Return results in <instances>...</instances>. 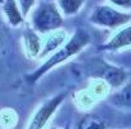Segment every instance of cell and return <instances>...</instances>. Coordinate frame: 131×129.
<instances>
[{
    "mask_svg": "<svg viewBox=\"0 0 131 129\" xmlns=\"http://www.w3.org/2000/svg\"><path fill=\"white\" fill-rule=\"evenodd\" d=\"M89 43H90V34L84 28H78L74 32V34L59 49H56L53 53H51L50 57L40 67H37L33 72H31L27 76V80L31 84H36L41 77H43L48 71H51L52 68L57 67L59 65L66 62L71 57H74L78 53H80Z\"/></svg>",
    "mask_w": 131,
    "mask_h": 129,
    "instance_id": "obj_1",
    "label": "cell"
},
{
    "mask_svg": "<svg viewBox=\"0 0 131 129\" xmlns=\"http://www.w3.org/2000/svg\"><path fill=\"white\" fill-rule=\"evenodd\" d=\"M62 25L64 15L53 0L38 3L31 11V27L40 34L46 36L56 29L62 28Z\"/></svg>",
    "mask_w": 131,
    "mask_h": 129,
    "instance_id": "obj_2",
    "label": "cell"
},
{
    "mask_svg": "<svg viewBox=\"0 0 131 129\" xmlns=\"http://www.w3.org/2000/svg\"><path fill=\"white\" fill-rule=\"evenodd\" d=\"M89 22L99 28L117 29L131 23V13L122 11L108 4H99L90 13Z\"/></svg>",
    "mask_w": 131,
    "mask_h": 129,
    "instance_id": "obj_3",
    "label": "cell"
},
{
    "mask_svg": "<svg viewBox=\"0 0 131 129\" xmlns=\"http://www.w3.org/2000/svg\"><path fill=\"white\" fill-rule=\"evenodd\" d=\"M66 94H68V91L59 92L55 96L47 99L43 104H41L40 108L32 115L26 129H43L47 125V123L50 122V119L53 117V114L57 111L60 105L64 103Z\"/></svg>",
    "mask_w": 131,
    "mask_h": 129,
    "instance_id": "obj_4",
    "label": "cell"
},
{
    "mask_svg": "<svg viewBox=\"0 0 131 129\" xmlns=\"http://www.w3.org/2000/svg\"><path fill=\"white\" fill-rule=\"evenodd\" d=\"M23 47L26 56L28 58H37L41 56L43 49V39L38 32H36L32 27H27L23 34Z\"/></svg>",
    "mask_w": 131,
    "mask_h": 129,
    "instance_id": "obj_5",
    "label": "cell"
},
{
    "mask_svg": "<svg viewBox=\"0 0 131 129\" xmlns=\"http://www.w3.org/2000/svg\"><path fill=\"white\" fill-rule=\"evenodd\" d=\"M129 47H131V23L115 33L107 43L99 46V49L106 52H117Z\"/></svg>",
    "mask_w": 131,
    "mask_h": 129,
    "instance_id": "obj_6",
    "label": "cell"
},
{
    "mask_svg": "<svg viewBox=\"0 0 131 129\" xmlns=\"http://www.w3.org/2000/svg\"><path fill=\"white\" fill-rule=\"evenodd\" d=\"M3 14L6 19V23L13 27L18 28L26 22V17L23 15V11L18 4L17 0H4L1 4Z\"/></svg>",
    "mask_w": 131,
    "mask_h": 129,
    "instance_id": "obj_7",
    "label": "cell"
},
{
    "mask_svg": "<svg viewBox=\"0 0 131 129\" xmlns=\"http://www.w3.org/2000/svg\"><path fill=\"white\" fill-rule=\"evenodd\" d=\"M102 75H103L102 76L103 80L108 85L112 86V87H116V89L125 85L127 82V77H129L127 72L124 68L117 67V66H110V65L106 66V68L103 70Z\"/></svg>",
    "mask_w": 131,
    "mask_h": 129,
    "instance_id": "obj_8",
    "label": "cell"
},
{
    "mask_svg": "<svg viewBox=\"0 0 131 129\" xmlns=\"http://www.w3.org/2000/svg\"><path fill=\"white\" fill-rule=\"evenodd\" d=\"M66 38H68V33L65 31H62L61 28L46 34V39L43 41V49H42L41 56H47V54L53 53L56 49H59L66 42Z\"/></svg>",
    "mask_w": 131,
    "mask_h": 129,
    "instance_id": "obj_9",
    "label": "cell"
},
{
    "mask_svg": "<svg viewBox=\"0 0 131 129\" xmlns=\"http://www.w3.org/2000/svg\"><path fill=\"white\" fill-rule=\"evenodd\" d=\"M108 101L117 108H131V81L117 89L108 96Z\"/></svg>",
    "mask_w": 131,
    "mask_h": 129,
    "instance_id": "obj_10",
    "label": "cell"
},
{
    "mask_svg": "<svg viewBox=\"0 0 131 129\" xmlns=\"http://www.w3.org/2000/svg\"><path fill=\"white\" fill-rule=\"evenodd\" d=\"M85 1L87 0H56V4L64 17H73L80 11Z\"/></svg>",
    "mask_w": 131,
    "mask_h": 129,
    "instance_id": "obj_11",
    "label": "cell"
},
{
    "mask_svg": "<svg viewBox=\"0 0 131 129\" xmlns=\"http://www.w3.org/2000/svg\"><path fill=\"white\" fill-rule=\"evenodd\" d=\"M77 129H106V122L95 114H88L79 122Z\"/></svg>",
    "mask_w": 131,
    "mask_h": 129,
    "instance_id": "obj_12",
    "label": "cell"
},
{
    "mask_svg": "<svg viewBox=\"0 0 131 129\" xmlns=\"http://www.w3.org/2000/svg\"><path fill=\"white\" fill-rule=\"evenodd\" d=\"M17 1H18V4H19L24 17H28L31 14V11L35 9V6L37 5L36 4L37 0H17Z\"/></svg>",
    "mask_w": 131,
    "mask_h": 129,
    "instance_id": "obj_13",
    "label": "cell"
},
{
    "mask_svg": "<svg viewBox=\"0 0 131 129\" xmlns=\"http://www.w3.org/2000/svg\"><path fill=\"white\" fill-rule=\"evenodd\" d=\"M108 3L120 9H131V0H108Z\"/></svg>",
    "mask_w": 131,
    "mask_h": 129,
    "instance_id": "obj_14",
    "label": "cell"
},
{
    "mask_svg": "<svg viewBox=\"0 0 131 129\" xmlns=\"http://www.w3.org/2000/svg\"><path fill=\"white\" fill-rule=\"evenodd\" d=\"M1 43H3V34H1V31H0V46H1Z\"/></svg>",
    "mask_w": 131,
    "mask_h": 129,
    "instance_id": "obj_15",
    "label": "cell"
},
{
    "mask_svg": "<svg viewBox=\"0 0 131 129\" xmlns=\"http://www.w3.org/2000/svg\"><path fill=\"white\" fill-rule=\"evenodd\" d=\"M52 129H69V127H65V128H52Z\"/></svg>",
    "mask_w": 131,
    "mask_h": 129,
    "instance_id": "obj_16",
    "label": "cell"
},
{
    "mask_svg": "<svg viewBox=\"0 0 131 129\" xmlns=\"http://www.w3.org/2000/svg\"><path fill=\"white\" fill-rule=\"evenodd\" d=\"M3 1H4V0H0V4H3Z\"/></svg>",
    "mask_w": 131,
    "mask_h": 129,
    "instance_id": "obj_17",
    "label": "cell"
}]
</instances>
